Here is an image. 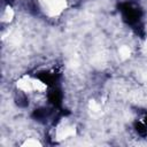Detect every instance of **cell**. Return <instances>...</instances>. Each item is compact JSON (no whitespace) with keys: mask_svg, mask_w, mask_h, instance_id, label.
I'll return each instance as SVG.
<instances>
[{"mask_svg":"<svg viewBox=\"0 0 147 147\" xmlns=\"http://www.w3.org/2000/svg\"><path fill=\"white\" fill-rule=\"evenodd\" d=\"M134 129H136V132L139 136H141V137H146L147 136V125L145 123H136Z\"/></svg>","mask_w":147,"mask_h":147,"instance_id":"cell-5","label":"cell"},{"mask_svg":"<svg viewBox=\"0 0 147 147\" xmlns=\"http://www.w3.org/2000/svg\"><path fill=\"white\" fill-rule=\"evenodd\" d=\"M62 98H63V95H62L61 90H59V88H56V87H53V88L49 91V93H48V100H49V102H51L53 106H55V107H59V106L61 105Z\"/></svg>","mask_w":147,"mask_h":147,"instance_id":"cell-3","label":"cell"},{"mask_svg":"<svg viewBox=\"0 0 147 147\" xmlns=\"http://www.w3.org/2000/svg\"><path fill=\"white\" fill-rule=\"evenodd\" d=\"M36 77L41 82L44 83L45 85H48V86H54L56 80H57V77L55 74L51 72V71H40L36 75Z\"/></svg>","mask_w":147,"mask_h":147,"instance_id":"cell-2","label":"cell"},{"mask_svg":"<svg viewBox=\"0 0 147 147\" xmlns=\"http://www.w3.org/2000/svg\"><path fill=\"white\" fill-rule=\"evenodd\" d=\"M144 122H145V124H146V125H147V115H146V116H145V119H144Z\"/></svg>","mask_w":147,"mask_h":147,"instance_id":"cell-6","label":"cell"},{"mask_svg":"<svg viewBox=\"0 0 147 147\" xmlns=\"http://www.w3.org/2000/svg\"><path fill=\"white\" fill-rule=\"evenodd\" d=\"M51 114V110L47 109V108H39V109H36L32 114V116L34 117V119L37 121H42V119H46Z\"/></svg>","mask_w":147,"mask_h":147,"instance_id":"cell-4","label":"cell"},{"mask_svg":"<svg viewBox=\"0 0 147 147\" xmlns=\"http://www.w3.org/2000/svg\"><path fill=\"white\" fill-rule=\"evenodd\" d=\"M119 10H121V13H122L123 21H124L126 24H130V25H136V24L140 21L141 16H142L141 9L138 8V7L132 6V5L129 3V2L121 3Z\"/></svg>","mask_w":147,"mask_h":147,"instance_id":"cell-1","label":"cell"}]
</instances>
